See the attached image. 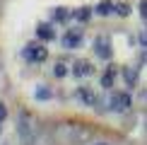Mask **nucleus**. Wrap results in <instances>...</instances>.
I'll use <instances>...</instances> for the list:
<instances>
[{"instance_id":"f257e3e1","label":"nucleus","mask_w":147,"mask_h":145,"mask_svg":"<svg viewBox=\"0 0 147 145\" xmlns=\"http://www.w3.org/2000/svg\"><path fill=\"white\" fill-rule=\"evenodd\" d=\"M17 133H20L22 143L24 145H34V138H36V121L29 111H22L20 114V121H17Z\"/></svg>"},{"instance_id":"f03ea898","label":"nucleus","mask_w":147,"mask_h":145,"mask_svg":"<svg viewBox=\"0 0 147 145\" xmlns=\"http://www.w3.org/2000/svg\"><path fill=\"white\" fill-rule=\"evenodd\" d=\"M24 58L29 63H44L48 58V51L41 44H29V46H24Z\"/></svg>"},{"instance_id":"7ed1b4c3","label":"nucleus","mask_w":147,"mask_h":145,"mask_svg":"<svg viewBox=\"0 0 147 145\" xmlns=\"http://www.w3.org/2000/svg\"><path fill=\"white\" fill-rule=\"evenodd\" d=\"M94 53L104 60L111 58V41H109V36H96L94 39Z\"/></svg>"},{"instance_id":"20e7f679","label":"nucleus","mask_w":147,"mask_h":145,"mask_svg":"<svg viewBox=\"0 0 147 145\" xmlns=\"http://www.w3.org/2000/svg\"><path fill=\"white\" fill-rule=\"evenodd\" d=\"M109 104H111L113 111H128V106H130V97H128L125 92H116Z\"/></svg>"},{"instance_id":"39448f33","label":"nucleus","mask_w":147,"mask_h":145,"mask_svg":"<svg viewBox=\"0 0 147 145\" xmlns=\"http://www.w3.org/2000/svg\"><path fill=\"white\" fill-rule=\"evenodd\" d=\"M80 44H82V32H80V29H70V32L63 36V46L65 48H77Z\"/></svg>"},{"instance_id":"423d86ee","label":"nucleus","mask_w":147,"mask_h":145,"mask_svg":"<svg viewBox=\"0 0 147 145\" xmlns=\"http://www.w3.org/2000/svg\"><path fill=\"white\" fill-rule=\"evenodd\" d=\"M77 99L84 102L87 106H94V104H96V94L92 92L89 87H80V89H77Z\"/></svg>"},{"instance_id":"0eeeda50","label":"nucleus","mask_w":147,"mask_h":145,"mask_svg":"<svg viewBox=\"0 0 147 145\" xmlns=\"http://www.w3.org/2000/svg\"><path fill=\"white\" fill-rule=\"evenodd\" d=\"M72 72H75L77 77H84V75H89V72H92V65L87 63V60H77V63L72 65Z\"/></svg>"},{"instance_id":"6e6552de","label":"nucleus","mask_w":147,"mask_h":145,"mask_svg":"<svg viewBox=\"0 0 147 145\" xmlns=\"http://www.w3.org/2000/svg\"><path fill=\"white\" fill-rule=\"evenodd\" d=\"M36 36L44 41H51L53 36H56V32L51 29V24H39V29H36Z\"/></svg>"},{"instance_id":"1a4fd4ad","label":"nucleus","mask_w":147,"mask_h":145,"mask_svg":"<svg viewBox=\"0 0 147 145\" xmlns=\"http://www.w3.org/2000/svg\"><path fill=\"white\" fill-rule=\"evenodd\" d=\"M116 72H118V70H116L113 65H111V68H109L106 72H104V77H101V87H111L113 80H116Z\"/></svg>"},{"instance_id":"9d476101","label":"nucleus","mask_w":147,"mask_h":145,"mask_svg":"<svg viewBox=\"0 0 147 145\" xmlns=\"http://www.w3.org/2000/svg\"><path fill=\"white\" fill-rule=\"evenodd\" d=\"M113 7H116V3H113V0H104V3H99V5H96V12H99V15H111V12H113Z\"/></svg>"},{"instance_id":"9b49d317","label":"nucleus","mask_w":147,"mask_h":145,"mask_svg":"<svg viewBox=\"0 0 147 145\" xmlns=\"http://www.w3.org/2000/svg\"><path fill=\"white\" fill-rule=\"evenodd\" d=\"M89 15H92V10H89V7H80V10L75 12V20H80V22H87V20H89Z\"/></svg>"},{"instance_id":"f8f14e48","label":"nucleus","mask_w":147,"mask_h":145,"mask_svg":"<svg viewBox=\"0 0 147 145\" xmlns=\"http://www.w3.org/2000/svg\"><path fill=\"white\" fill-rule=\"evenodd\" d=\"M68 15H70V12L65 10V7H58L56 12H53V20H58V22H63V20H68Z\"/></svg>"},{"instance_id":"ddd939ff","label":"nucleus","mask_w":147,"mask_h":145,"mask_svg":"<svg viewBox=\"0 0 147 145\" xmlns=\"http://www.w3.org/2000/svg\"><path fill=\"white\" fill-rule=\"evenodd\" d=\"M48 97H51V89H46L44 85H41V87L36 89V99H48Z\"/></svg>"},{"instance_id":"4468645a","label":"nucleus","mask_w":147,"mask_h":145,"mask_svg":"<svg viewBox=\"0 0 147 145\" xmlns=\"http://www.w3.org/2000/svg\"><path fill=\"white\" fill-rule=\"evenodd\" d=\"M116 12H118V15L121 17H128V15H130V7H128V5H123V3H116Z\"/></svg>"},{"instance_id":"2eb2a0df","label":"nucleus","mask_w":147,"mask_h":145,"mask_svg":"<svg viewBox=\"0 0 147 145\" xmlns=\"http://www.w3.org/2000/svg\"><path fill=\"white\" fill-rule=\"evenodd\" d=\"M65 72H68V70H65V65H63V63H56V68H53V75H56V77H63Z\"/></svg>"},{"instance_id":"dca6fc26","label":"nucleus","mask_w":147,"mask_h":145,"mask_svg":"<svg viewBox=\"0 0 147 145\" xmlns=\"http://www.w3.org/2000/svg\"><path fill=\"white\" fill-rule=\"evenodd\" d=\"M140 15L147 20V0H142V3H140Z\"/></svg>"},{"instance_id":"f3484780","label":"nucleus","mask_w":147,"mask_h":145,"mask_svg":"<svg viewBox=\"0 0 147 145\" xmlns=\"http://www.w3.org/2000/svg\"><path fill=\"white\" fill-rule=\"evenodd\" d=\"M5 116H7V109H5V104H3V102H0V121H3Z\"/></svg>"},{"instance_id":"a211bd4d","label":"nucleus","mask_w":147,"mask_h":145,"mask_svg":"<svg viewBox=\"0 0 147 145\" xmlns=\"http://www.w3.org/2000/svg\"><path fill=\"white\" fill-rule=\"evenodd\" d=\"M140 41H142V44L147 46V32H142V34H140Z\"/></svg>"}]
</instances>
